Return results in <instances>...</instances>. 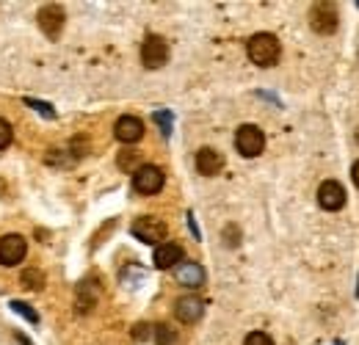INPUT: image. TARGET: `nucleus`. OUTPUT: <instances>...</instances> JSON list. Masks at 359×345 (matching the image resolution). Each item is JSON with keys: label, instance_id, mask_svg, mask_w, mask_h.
Wrapping results in <instances>:
<instances>
[{"label": "nucleus", "instance_id": "27", "mask_svg": "<svg viewBox=\"0 0 359 345\" xmlns=\"http://www.w3.org/2000/svg\"><path fill=\"white\" fill-rule=\"evenodd\" d=\"M351 177H354V182H357V188H359V161L354 163V169H351Z\"/></svg>", "mask_w": 359, "mask_h": 345}, {"label": "nucleus", "instance_id": "23", "mask_svg": "<svg viewBox=\"0 0 359 345\" xmlns=\"http://www.w3.org/2000/svg\"><path fill=\"white\" fill-rule=\"evenodd\" d=\"M243 345H273V340H271L266 332H252L249 337H246V343Z\"/></svg>", "mask_w": 359, "mask_h": 345}, {"label": "nucleus", "instance_id": "10", "mask_svg": "<svg viewBox=\"0 0 359 345\" xmlns=\"http://www.w3.org/2000/svg\"><path fill=\"white\" fill-rule=\"evenodd\" d=\"M100 293H102V285H100L94 276H86V279L78 285V290H75V309H78L81 315L91 312L94 304L100 302Z\"/></svg>", "mask_w": 359, "mask_h": 345}, {"label": "nucleus", "instance_id": "5", "mask_svg": "<svg viewBox=\"0 0 359 345\" xmlns=\"http://www.w3.org/2000/svg\"><path fill=\"white\" fill-rule=\"evenodd\" d=\"M163 182H166L163 172H161L158 166H152V163H144V166L133 174V188L138 191V194H144V196H155V194H161Z\"/></svg>", "mask_w": 359, "mask_h": 345}, {"label": "nucleus", "instance_id": "1", "mask_svg": "<svg viewBox=\"0 0 359 345\" xmlns=\"http://www.w3.org/2000/svg\"><path fill=\"white\" fill-rule=\"evenodd\" d=\"M249 58H252V64H257V67H273L276 61H279V53H282V44L279 39L273 36V34H255L252 39H249Z\"/></svg>", "mask_w": 359, "mask_h": 345}, {"label": "nucleus", "instance_id": "6", "mask_svg": "<svg viewBox=\"0 0 359 345\" xmlns=\"http://www.w3.org/2000/svg\"><path fill=\"white\" fill-rule=\"evenodd\" d=\"M141 61L147 69H161L169 61V44L163 36H147L141 44Z\"/></svg>", "mask_w": 359, "mask_h": 345}, {"label": "nucleus", "instance_id": "3", "mask_svg": "<svg viewBox=\"0 0 359 345\" xmlns=\"http://www.w3.org/2000/svg\"><path fill=\"white\" fill-rule=\"evenodd\" d=\"M340 25V14L334 3H315L310 8V28L320 36H332Z\"/></svg>", "mask_w": 359, "mask_h": 345}, {"label": "nucleus", "instance_id": "17", "mask_svg": "<svg viewBox=\"0 0 359 345\" xmlns=\"http://www.w3.org/2000/svg\"><path fill=\"white\" fill-rule=\"evenodd\" d=\"M155 340H158V345H175L177 332H175L169 323H158V326H155Z\"/></svg>", "mask_w": 359, "mask_h": 345}, {"label": "nucleus", "instance_id": "25", "mask_svg": "<svg viewBox=\"0 0 359 345\" xmlns=\"http://www.w3.org/2000/svg\"><path fill=\"white\" fill-rule=\"evenodd\" d=\"M133 334H135V340H147V334H149V326L147 323H138L133 329Z\"/></svg>", "mask_w": 359, "mask_h": 345}, {"label": "nucleus", "instance_id": "28", "mask_svg": "<svg viewBox=\"0 0 359 345\" xmlns=\"http://www.w3.org/2000/svg\"><path fill=\"white\" fill-rule=\"evenodd\" d=\"M357 144H359V130H357Z\"/></svg>", "mask_w": 359, "mask_h": 345}, {"label": "nucleus", "instance_id": "9", "mask_svg": "<svg viewBox=\"0 0 359 345\" xmlns=\"http://www.w3.org/2000/svg\"><path fill=\"white\" fill-rule=\"evenodd\" d=\"M318 205H320L323 210H329V213L340 210V208L346 205V188H343L340 182H334V180L320 182V188H318Z\"/></svg>", "mask_w": 359, "mask_h": 345}, {"label": "nucleus", "instance_id": "24", "mask_svg": "<svg viewBox=\"0 0 359 345\" xmlns=\"http://www.w3.org/2000/svg\"><path fill=\"white\" fill-rule=\"evenodd\" d=\"M224 241L229 243V246H238V243H241V232H238V226H235V224H226Z\"/></svg>", "mask_w": 359, "mask_h": 345}, {"label": "nucleus", "instance_id": "20", "mask_svg": "<svg viewBox=\"0 0 359 345\" xmlns=\"http://www.w3.org/2000/svg\"><path fill=\"white\" fill-rule=\"evenodd\" d=\"M25 105H28V108H34L36 114H42L45 119H55V108H53V105H47V102H39V100H31V97H28V100H25Z\"/></svg>", "mask_w": 359, "mask_h": 345}, {"label": "nucleus", "instance_id": "19", "mask_svg": "<svg viewBox=\"0 0 359 345\" xmlns=\"http://www.w3.org/2000/svg\"><path fill=\"white\" fill-rule=\"evenodd\" d=\"M8 306H11L14 312H20L25 320H31V323H39V315H36V309H34V306H28L25 302H11Z\"/></svg>", "mask_w": 359, "mask_h": 345}, {"label": "nucleus", "instance_id": "22", "mask_svg": "<svg viewBox=\"0 0 359 345\" xmlns=\"http://www.w3.org/2000/svg\"><path fill=\"white\" fill-rule=\"evenodd\" d=\"M11 141H14V130L6 119H0V149H6Z\"/></svg>", "mask_w": 359, "mask_h": 345}, {"label": "nucleus", "instance_id": "11", "mask_svg": "<svg viewBox=\"0 0 359 345\" xmlns=\"http://www.w3.org/2000/svg\"><path fill=\"white\" fill-rule=\"evenodd\" d=\"M114 135L122 141V144H138L144 138V122L138 116H119V122L114 125Z\"/></svg>", "mask_w": 359, "mask_h": 345}, {"label": "nucleus", "instance_id": "4", "mask_svg": "<svg viewBox=\"0 0 359 345\" xmlns=\"http://www.w3.org/2000/svg\"><path fill=\"white\" fill-rule=\"evenodd\" d=\"M235 149L243 155V158H257L263 149H266V135L263 130L255 128V125H243L235 133Z\"/></svg>", "mask_w": 359, "mask_h": 345}, {"label": "nucleus", "instance_id": "15", "mask_svg": "<svg viewBox=\"0 0 359 345\" xmlns=\"http://www.w3.org/2000/svg\"><path fill=\"white\" fill-rule=\"evenodd\" d=\"M180 262H182V246L180 243H161L158 249H155V265L158 268H177Z\"/></svg>", "mask_w": 359, "mask_h": 345}, {"label": "nucleus", "instance_id": "14", "mask_svg": "<svg viewBox=\"0 0 359 345\" xmlns=\"http://www.w3.org/2000/svg\"><path fill=\"white\" fill-rule=\"evenodd\" d=\"M175 276H177L180 285H185V288H202L205 285V271H202L199 262H180Z\"/></svg>", "mask_w": 359, "mask_h": 345}, {"label": "nucleus", "instance_id": "21", "mask_svg": "<svg viewBox=\"0 0 359 345\" xmlns=\"http://www.w3.org/2000/svg\"><path fill=\"white\" fill-rule=\"evenodd\" d=\"M155 122H158V128L163 133V138L172 135V111H158L155 114Z\"/></svg>", "mask_w": 359, "mask_h": 345}, {"label": "nucleus", "instance_id": "18", "mask_svg": "<svg viewBox=\"0 0 359 345\" xmlns=\"http://www.w3.org/2000/svg\"><path fill=\"white\" fill-rule=\"evenodd\" d=\"M116 161H119V169H122V172H133L135 174L141 166H144V163H138V161H141V155H135V152H122Z\"/></svg>", "mask_w": 359, "mask_h": 345}, {"label": "nucleus", "instance_id": "13", "mask_svg": "<svg viewBox=\"0 0 359 345\" xmlns=\"http://www.w3.org/2000/svg\"><path fill=\"white\" fill-rule=\"evenodd\" d=\"M196 169H199V174H205V177H216V174L224 169V158L216 149L202 147L196 152Z\"/></svg>", "mask_w": 359, "mask_h": 345}, {"label": "nucleus", "instance_id": "2", "mask_svg": "<svg viewBox=\"0 0 359 345\" xmlns=\"http://www.w3.org/2000/svg\"><path fill=\"white\" fill-rule=\"evenodd\" d=\"M133 235L141 243H149V246H161L166 243V235H169V226L155 216H141L133 221Z\"/></svg>", "mask_w": 359, "mask_h": 345}, {"label": "nucleus", "instance_id": "16", "mask_svg": "<svg viewBox=\"0 0 359 345\" xmlns=\"http://www.w3.org/2000/svg\"><path fill=\"white\" fill-rule=\"evenodd\" d=\"M22 288H28V290H42V288H45V273H42L39 268L22 271Z\"/></svg>", "mask_w": 359, "mask_h": 345}, {"label": "nucleus", "instance_id": "26", "mask_svg": "<svg viewBox=\"0 0 359 345\" xmlns=\"http://www.w3.org/2000/svg\"><path fill=\"white\" fill-rule=\"evenodd\" d=\"M188 226H191V235L199 241L202 235H199V226H196V218H194V213H188Z\"/></svg>", "mask_w": 359, "mask_h": 345}, {"label": "nucleus", "instance_id": "29", "mask_svg": "<svg viewBox=\"0 0 359 345\" xmlns=\"http://www.w3.org/2000/svg\"><path fill=\"white\" fill-rule=\"evenodd\" d=\"M334 345H343V343H334Z\"/></svg>", "mask_w": 359, "mask_h": 345}, {"label": "nucleus", "instance_id": "7", "mask_svg": "<svg viewBox=\"0 0 359 345\" xmlns=\"http://www.w3.org/2000/svg\"><path fill=\"white\" fill-rule=\"evenodd\" d=\"M25 255H28V243L22 235H3L0 238V265L14 268L25 259Z\"/></svg>", "mask_w": 359, "mask_h": 345}, {"label": "nucleus", "instance_id": "12", "mask_svg": "<svg viewBox=\"0 0 359 345\" xmlns=\"http://www.w3.org/2000/svg\"><path fill=\"white\" fill-rule=\"evenodd\" d=\"M175 315H177V320H182V323H196V320L205 315V302H202L199 296L188 293V296L177 299V304H175Z\"/></svg>", "mask_w": 359, "mask_h": 345}, {"label": "nucleus", "instance_id": "8", "mask_svg": "<svg viewBox=\"0 0 359 345\" xmlns=\"http://www.w3.org/2000/svg\"><path fill=\"white\" fill-rule=\"evenodd\" d=\"M36 22H39V28L45 31L47 39H58V36H61V28H64V8H61L58 3H47V6L39 8Z\"/></svg>", "mask_w": 359, "mask_h": 345}]
</instances>
